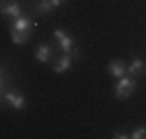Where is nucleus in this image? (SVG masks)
Segmentation results:
<instances>
[{"instance_id":"f257e3e1","label":"nucleus","mask_w":146,"mask_h":139,"mask_svg":"<svg viewBox=\"0 0 146 139\" xmlns=\"http://www.w3.org/2000/svg\"><path fill=\"white\" fill-rule=\"evenodd\" d=\"M35 23L30 19H26V16H16L14 23H12V40L14 44H26L28 42V35L33 32Z\"/></svg>"},{"instance_id":"423d86ee","label":"nucleus","mask_w":146,"mask_h":139,"mask_svg":"<svg viewBox=\"0 0 146 139\" xmlns=\"http://www.w3.org/2000/svg\"><path fill=\"white\" fill-rule=\"evenodd\" d=\"M109 74H111V77H116V79L125 77V74H127V70H125L123 60H111V63H109Z\"/></svg>"},{"instance_id":"9d476101","label":"nucleus","mask_w":146,"mask_h":139,"mask_svg":"<svg viewBox=\"0 0 146 139\" xmlns=\"http://www.w3.org/2000/svg\"><path fill=\"white\" fill-rule=\"evenodd\" d=\"M35 9H37L40 14H46V12L56 9V7H53V0H37V5H35Z\"/></svg>"},{"instance_id":"20e7f679","label":"nucleus","mask_w":146,"mask_h":139,"mask_svg":"<svg viewBox=\"0 0 146 139\" xmlns=\"http://www.w3.org/2000/svg\"><path fill=\"white\" fill-rule=\"evenodd\" d=\"M144 72H146V63L141 58H132V63L127 65V74H130V77H139Z\"/></svg>"},{"instance_id":"6e6552de","label":"nucleus","mask_w":146,"mask_h":139,"mask_svg":"<svg viewBox=\"0 0 146 139\" xmlns=\"http://www.w3.org/2000/svg\"><path fill=\"white\" fill-rule=\"evenodd\" d=\"M35 60H40V63H46V60H51V46L42 44L37 51H35Z\"/></svg>"},{"instance_id":"39448f33","label":"nucleus","mask_w":146,"mask_h":139,"mask_svg":"<svg viewBox=\"0 0 146 139\" xmlns=\"http://www.w3.org/2000/svg\"><path fill=\"white\" fill-rule=\"evenodd\" d=\"M53 35H56V40H58L60 49L65 51V54H70V51H72V46H74V42H72V37H67V35H65L63 30H56Z\"/></svg>"},{"instance_id":"f03ea898","label":"nucleus","mask_w":146,"mask_h":139,"mask_svg":"<svg viewBox=\"0 0 146 139\" xmlns=\"http://www.w3.org/2000/svg\"><path fill=\"white\" fill-rule=\"evenodd\" d=\"M132 91H135V77H130V74L121 77L118 79V86H116V97L118 100H127V97L132 95Z\"/></svg>"},{"instance_id":"1a4fd4ad","label":"nucleus","mask_w":146,"mask_h":139,"mask_svg":"<svg viewBox=\"0 0 146 139\" xmlns=\"http://www.w3.org/2000/svg\"><path fill=\"white\" fill-rule=\"evenodd\" d=\"M67 67H72V58L65 54V56H63V58H60L56 65H53V72H58V74H60V72H65Z\"/></svg>"},{"instance_id":"f8f14e48","label":"nucleus","mask_w":146,"mask_h":139,"mask_svg":"<svg viewBox=\"0 0 146 139\" xmlns=\"http://www.w3.org/2000/svg\"><path fill=\"white\" fill-rule=\"evenodd\" d=\"M60 3H63V0H53V7H58Z\"/></svg>"},{"instance_id":"0eeeda50","label":"nucleus","mask_w":146,"mask_h":139,"mask_svg":"<svg viewBox=\"0 0 146 139\" xmlns=\"http://www.w3.org/2000/svg\"><path fill=\"white\" fill-rule=\"evenodd\" d=\"M5 100L12 104L14 109H23V104H26V100H23L21 93H5Z\"/></svg>"},{"instance_id":"9b49d317","label":"nucleus","mask_w":146,"mask_h":139,"mask_svg":"<svg viewBox=\"0 0 146 139\" xmlns=\"http://www.w3.org/2000/svg\"><path fill=\"white\" fill-rule=\"evenodd\" d=\"M130 137H132V139H146V128H137Z\"/></svg>"},{"instance_id":"7ed1b4c3","label":"nucleus","mask_w":146,"mask_h":139,"mask_svg":"<svg viewBox=\"0 0 146 139\" xmlns=\"http://www.w3.org/2000/svg\"><path fill=\"white\" fill-rule=\"evenodd\" d=\"M3 14L5 16H21V7H19V3L16 0H3Z\"/></svg>"}]
</instances>
